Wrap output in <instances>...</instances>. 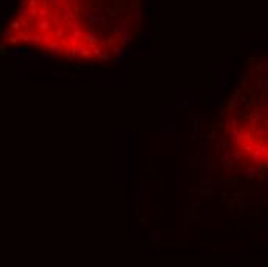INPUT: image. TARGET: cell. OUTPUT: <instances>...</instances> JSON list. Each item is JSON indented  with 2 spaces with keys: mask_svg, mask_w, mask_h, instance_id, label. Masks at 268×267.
Segmentation results:
<instances>
[]
</instances>
